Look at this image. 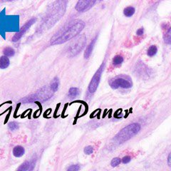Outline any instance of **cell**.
Listing matches in <instances>:
<instances>
[{"instance_id": "ffe728a7", "label": "cell", "mask_w": 171, "mask_h": 171, "mask_svg": "<svg viewBox=\"0 0 171 171\" xmlns=\"http://www.w3.org/2000/svg\"><path fill=\"white\" fill-rule=\"evenodd\" d=\"M163 39L165 44H171V28H170V27L167 29V31L166 32V33L164 34Z\"/></svg>"}, {"instance_id": "5bb4252c", "label": "cell", "mask_w": 171, "mask_h": 171, "mask_svg": "<svg viewBox=\"0 0 171 171\" xmlns=\"http://www.w3.org/2000/svg\"><path fill=\"white\" fill-rule=\"evenodd\" d=\"M9 63L10 61L8 56H2L0 57V69H6L9 66Z\"/></svg>"}, {"instance_id": "484cf974", "label": "cell", "mask_w": 171, "mask_h": 171, "mask_svg": "<svg viewBox=\"0 0 171 171\" xmlns=\"http://www.w3.org/2000/svg\"><path fill=\"white\" fill-rule=\"evenodd\" d=\"M131 160V156H129V155H126V156H124L123 158L121 159V162L123 164H127L128 163H130Z\"/></svg>"}, {"instance_id": "7a4b0ae2", "label": "cell", "mask_w": 171, "mask_h": 171, "mask_svg": "<svg viewBox=\"0 0 171 171\" xmlns=\"http://www.w3.org/2000/svg\"><path fill=\"white\" fill-rule=\"evenodd\" d=\"M19 16L6 15L5 9L0 12V34L6 39V32H18L19 31Z\"/></svg>"}, {"instance_id": "83f0119b", "label": "cell", "mask_w": 171, "mask_h": 171, "mask_svg": "<svg viewBox=\"0 0 171 171\" xmlns=\"http://www.w3.org/2000/svg\"><path fill=\"white\" fill-rule=\"evenodd\" d=\"M167 165L169 167H171V153H169L167 157Z\"/></svg>"}, {"instance_id": "52a82bcc", "label": "cell", "mask_w": 171, "mask_h": 171, "mask_svg": "<svg viewBox=\"0 0 171 171\" xmlns=\"http://www.w3.org/2000/svg\"><path fill=\"white\" fill-rule=\"evenodd\" d=\"M110 87L113 89H117L118 88L122 89H131L133 86V82L131 78L128 76L120 75L111 79L109 82Z\"/></svg>"}, {"instance_id": "277c9868", "label": "cell", "mask_w": 171, "mask_h": 171, "mask_svg": "<svg viewBox=\"0 0 171 171\" xmlns=\"http://www.w3.org/2000/svg\"><path fill=\"white\" fill-rule=\"evenodd\" d=\"M141 131V125L138 123H133L127 126L124 127L115 135L113 138V141L117 144H122L132 139Z\"/></svg>"}, {"instance_id": "7c38bea8", "label": "cell", "mask_w": 171, "mask_h": 171, "mask_svg": "<svg viewBox=\"0 0 171 171\" xmlns=\"http://www.w3.org/2000/svg\"><path fill=\"white\" fill-rule=\"evenodd\" d=\"M35 164L33 162H29L26 161L24 163H22L19 167H18L17 170L18 171H26V170H33L34 166H35Z\"/></svg>"}, {"instance_id": "4316f807", "label": "cell", "mask_w": 171, "mask_h": 171, "mask_svg": "<svg viewBox=\"0 0 171 171\" xmlns=\"http://www.w3.org/2000/svg\"><path fill=\"white\" fill-rule=\"evenodd\" d=\"M143 33H144V29L142 27V28H140L138 29L137 32H136V34H137L138 36H142Z\"/></svg>"}, {"instance_id": "d4e9b609", "label": "cell", "mask_w": 171, "mask_h": 171, "mask_svg": "<svg viewBox=\"0 0 171 171\" xmlns=\"http://www.w3.org/2000/svg\"><path fill=\"white\" fill-rule=\"evenodd\" d=\"M79 170H80V166L79 165H71L67 168V170L69 171H78Z\"/></svg>"}, {"instance_id": "ac0fdd59", "label": "cell", "mask_w": 171, "mask_h": 171, "mask_svg": "<svg viewBox=\"0 0 171 171\" xmlns=\"http://www.w3.org/2000/svg\"><path fill=\"white\" fill-rule=\"evenodd\" d=\"M157 52H158V48H157V46H155V45H152V46L148 48V51H147V54H148V56L152 57L154 56L157 53Z\"/></svg>"}, {"instance_id": "30bf717a", "label": "cell", "mask_w": 171, "mask_h": 171, "mask_svg": "<svg viewBox=\"0 0 171 171\" xmlns=\"http://www.w3.org/2000/svg\"><path fill=\"white\" fill-rule=\"evenodd\" d=\"M35 22H36V19H32L29 20L28 22H27V23H26L25 25L19 29V31L18 32H17V34L14 36L12 38V41H14V42H16V41H18L22 37V36L25 34L26 32H27V31L30 28L31 26L33 25L34 23H35Z\"/></svg>"}, {"instance_id": "3957f363", "label": "cell", "mask_w": 171, "mask_h": 171, "mask_svg": "<svg viewBox=\"0 0 171 171\" xmlns=\"http://www.w3.org/2000/svg\"><path fill=\"white\" fill-rule=\"evenodd\" d=\"M66 9V1L65 0H58L55 1L49 9L47 15L45 18L44 25L48 27H52L56 22H58L62 16H63Z\"/></svg>"}, {"instance_id": "2e32d148", "label": "cell", "mask_w": 171, "mask_h": 171, "mask_svg": "<svg viewBox=\"0 0 171 171\" xmlns=\"http://www.w3.org/2000/svg\"><path fill=\"white\" fill-rule=\"evenodd\" d=\"M79 94H80V91L78 88L72 87L69 91V96L71 98L77 97Z\"/></svg>"}, {"instance_id": "7402d4cb", "label": "cell", "mask_w": 171, "mask_h": 171, "mask_svg": "<svg viewBox=\"0 0 171 171\" xmlns=\"http://www.w3.org/2000/svg\"><path fill=\"white\" fill-rule=\"evenodd\" d=\"M120 163H121V159L119 158H114L112 159L111 162H110V165L113 167H115L120 165Z\"/></svg>"}, {"instance_id": "8992f818", "label": "cell", "mask_w": 171, "mask_h": 171, "mask_svg": "<svg viewBox=\"0 0 171 171\" xmlns=\"http://www.w3.org/2000/svg\"><path fill=\"white\" fill-rule=\"evenodd\" d=\"M51 96H52V92H51V90L50 91L47 87H44V88H42L40 91H37V93H35V94L23 98V99L22 100V101L25 103H32V102L37 101H40L41 102H44L45 101H46V100L49 99Z\"/></svg>"}, {"instance_id": "4fadbf2b", "label": "cell", "mask_w": 171, "mask_h": 171, "mask_svg": "<svg viewBox=\"0 0 171 171\" xmlns=\"http://www.w3.org/2000/svg\"><path fill=\"white\" fill-rule=\"evenodd\" d=\"M25 150L22 146H15L13 149V155L17 158H20L25 155Z\"/></svg>"}, {"instance_id": "5b68a950", "label": "cell", "mask_w": 171, "mask_h": 171, "mask_svg": "<svg viewBox=\"0 0 171 171\" xmlns=\"http://www.w3.org/2000/svg\"><path fill=\"white\" fill-rule=\"evenodd\" d=\"M86 37L85 34H81L71 43L67 49V53L69 56L73 57L76 55L84 49L86 46Z\"/></svg>"}, {"instance_id": "603a6c76", "label": "cell", "mask_w": 171, "mask_h": 171, "mask_svg": "<svg viewBox=\"0 0 171 171\" xmlns=\"http://www.w3.org/2000/svg\"><path fill=\"white\" fill-rule=\"evenodd\" d=\"M9 128L10 131H16L19 128V125L18 123L16 122H11L9 123Z\"/></svg>"}, {"instance_id": "e0dca14e", "label": "cell", "mask_w": 171, "mask_h": 171, "mask_svg": "<svg viewBox=\"0 0 171 171\" xmlns=\"http://www.w3.org/2000/svg\"><path fill=\"white\" fill-rule=\"evenodd\" d=\"M136 9L133 6H128V7L125 8L123 10V14L126 17H131L135 14Z\"/></svg>"}, {"instance_id": "ba28073f", "label": "cell", "mask_w": 171, "mask_h": 171, "mask_svg": "<svg viewBox=\"0 0 171 171\" xmlns=\"http://www.w3.org/2000/svg\"><path fill=\"white\" fill-rule=\"evenodd\" d=\"M104 68H105V63L103 62V63H102L101 66L99 67V69L96 71V72L95 73L94 76L91 79V82H90L89 85V88H88V91H89V92L91 94H94V93L96 92V90H97L98 85H99L100 81H101L102 74H103V70H104Z\"/></svg>"}, {"instance_id": "9c48e42d", "label": "cell", "mask_w": 171, "mask_h": 171, "mask_svg": "<svg viewBox=\"0 0 171 171\" xmlns=\"http://www.w3.org/2000/svg\"><path fill=\"white\" fill-rule=\"evenodd\" d=\"M96 0H79L76 5V9L78 12L87 11L94 6Z\"/></svg>"}, {"instance_id": "d6986e66", "label": "cell", "mask_w": 171, "mask_h": 171, "mask_svg": "<svg viewBox=\"0 0 171 171\" xmlns=\"http://www.w3.org/2000/svg\"><path fill=\"white\" fill-rule=\"evenodd\" d=\"M124 58L122 56H120V55H117V56H114L113 60H112V63L114 66H119L123 62Z\"/></svg>"}, {"instance_id": "9a60e30c", "label": "cell", "mask_w": 171, "mask_h": 171, "mask_svg": "<svg viewBox=\"0 0 171 171\" xmlns=\"http://www.w3.org/2000/svg\"><path fill=\"white\" fill-rule=\"evenodd\" d=\"M58 87H59V80H58V78L55 77L51 83L50 89L52 91V92H56V91H58Z\"/></svg>"}, {"instance_id": "8fae6325", "label": "cell", "mask_w": 171, "mask_h": 171, "mask_svg": "<svg viewBox=\"0 0 171 171\" xmlns=\"http://www.w3.org/2000/svg\"><path fill=\"white\" fill-rule=\"evenodd\" d=\"M96 39H97V37H95L94 39H93L91 42H90V44L89 46H88V47L86 48V51L84 52V58H89V56H91V53H92V51H93V49H94L95 44H96Z\"/></svg>"}, {"instance_id": "6da1fadb", "label": "cell", "mask_w": 171, "mask_h": 171, "mask_svg": "<svg viewBox=\"0 0 171 171\" xmlns=\"http://www.w3.org/2000/svg\"><path fill=\"white\" fill-rule=\"evenodd\" d=\"M85 24L82 20H75L70 22L66 28L62 29L59 32L56 33L51 39V45H58L63 44L69 40H71L76 37L84 29Z\"/></svg>"}, {"instance_id": "cb8c5ba5", "label": "cell", "mask_w": 171, "mask_h": 171, "mask_svg": "<svg viewBox=\"0 0 171 171\" xmlns=\"http://www.w3.org/2000/svg\"><path fill=\"white\" fill-rule=\"evenodd\" d=\"M84 153H85V154L91 155V154H92L93 153H94V148H93V147L91 146H86V147H85V148H84Z\"/></svg>"}, {"instance_id": "f1b7e54d", "label": "cell", "mask_w": 171, "mask_h": 171, "mask_svg": "<svg viewBox=\"0 0 171 171\" xmlns=\"http://www.w3.org/2000/svg\"><path fill=\"white\" fill-rule=\"evenodd\" d=\"M13 0H0V2H5V1H11Z\"/></svg>"}, {"instance_id": "44dd1931", "label": "cell", "mask_w": 171, "mask_h": 171, "mask_svg": "<svg viewBox=\"0 0 171 171\" xmlns=\"http://www.w3.org/2000/svg\"><path fill=\"white\" fill-rule=\"evenodd\" d=\"M3 53H4V56H13L14 55L15 51L12 48L6 47L3 50Z\"/></svg>"}]
</instances>
